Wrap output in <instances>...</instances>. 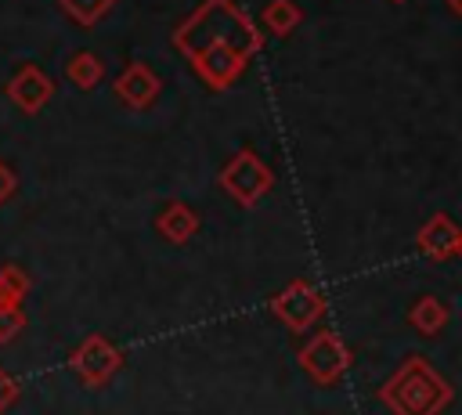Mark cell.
Segmentation results:
<instances>
[{
	"label": "cell",
	"instance_id": "obj_1",
	"mask_svg": "<svg viewBox=\"0 0 462 415\" xmlns=\"http://www.w3.org/2000/svg\"><path fill=\"white\" fill-rule=\"evenodd\" d=\"M173 47L209 90H227L242 79L253 54H260L263 32L235 0H202L173 29Z\"/></svg>",
	"mask_w": 462,
	"mask_h": 415
},
{
	"label": "cell",
	"instance_id": "obj_2",
	"mask_svg": "<svg viewBox=\"0 0 462 415\" xmlns=\"http://www.w3.org/2000/svg\"><path fill=\"white\" fill-rule=\"evenodd\" d=\"M379 401L390 415H444L455 401V386L422 354H408L379 386Z\"/></svg>",
	"mask_w": 462,
	"mask_h": 415
},
{
	"label": "cell",
	"instance_id": "obj_3",
	"mask_svg": "<svg viewBox=\"0 0 462 415\" xmlns=\"http://www.w3.org/2000/svg\"><path fill=\"white\" fill-rule=\"evenodd\" d=\"M296 361H300V368H303V375L310 383H318V386H339L343 375L354 364V354H350V346L332 328H321V332H314L300 346Z\"/></svg>",
	"mask_w": 462,
	"mask_h": 415
},
{
	"label": "cell",
	"instance_id": "obj_4",
	"mask_svg": "<svg viewBox=\"0 0 462 415\" xmlns=\"http://www.w3.org/2000/svg\"><path fill=\"white\" fill-rule=\"evenodd\" d=\"M220 188L245 209L260 206V198L274 188V170L253 152V148H242L227 159V166L220 170Z\"/></svg>",
	"mask_w": 462,
	"mask_h": 415
},
{
	"label": "cell",
	"instance_id": "obj_5",
	"mask_svg": "<svg viewBox=\"0 0 462 415\" xmlns=\"http://www.w3.org/2000/svg\"><path fill=\"white\" fill-rule=\"evenodd\" d=\"M69 368L76 372V379H79L83 386L101 390V386H108L112 375L123 368V350H119L108 336L90 332V336H83V339L76 343V350L69 354Z\"/></svg>",
	"mask_w": 462,
	"mask_h": 415
},
{
	"label": "cell",
	"instance_id": "obj_6",
	"mask_svg": "<svg viewBox=\"0 0 462 415\" xmlns=\"http://www.w3.org/2000/svg\"><path fill=\"white\" fill-rule=\"evenodd\" d=\"M271 314L292 332H310L325 318V296L314 281L296 278L271 300Z\"/></svg>",
	"mask_w": 462,
	"mask_h": 415
},
{
	"label": "cell",
	"instance_id": "obj_7",
	"mask_svg": "<svg viewBox=\"0 0 462 415\" xmlns=\"http://www.w3.org/2000/svg\"><path fill=\"white\" fill-rule=\"evenodd\" d=\"M7 101L18 108V112H25V115H36V112H43L47 105H51V97H54V79L40 69V65H22L11 79H7Z\"/></svg>",
	"mask_w": 462,
	"mask_h": 415
},
{
	"label": "cell",
	"instance_id": "obj_8",
	"mask_svg": "<svg viewBox=\"0 0 462 415\" xmlns=\"http://www.w3.org/2000/svg\"><path fill=\"white\" fill-rule=\"evenodd\" d=\"M112 90H116V101H119V105H126V108H148V105L162 94V79H159L144 61H134V65H126V69L116 76Z\"/></svg>",
	"mask_w": 462,
	"mask_h": 415
},
{
	"label": "cell",
	"instance_id": "obj_9",
	"mask_svg": "<svg viewBox=\"0 0 462 415\" xmlns=\"http://www.w3.org/2000/svg\"><path fill=\"white\" fill-rule=\"evenodd\" d=\"M458 238H462V227L448 217V213H433L419 235H415V245L426 260H451L458 256Z\"/></svg>",
	"mask_w": 462,
	"mask_h": 415
},
{
	"label": "cell",
	"instance_id": "obj_10",
	"mask_svg": "<svg viewBox=\"0 0 462 415\" xmlns=\"http://www.w3.org/2000/svg\"><path fill=\"white\" fill-rule=\"evenodd\" d=\"M155 231H159L170 245H184V242H191V238L199 235V213H195L188 202L170 198V202L159 209V217H155Z\"/></svg>",
	"mask_w": 462,
	"mask_h": 415
},
{
	"label": "cell",
	"instance_id": "obj_11",
	"mask_svg": "<svg viewBox=\"0 0 462 415\" xmlns=\"http://www.w3.org/2000/svg\"><path fill=\"white\" fill-rule=\"evenodd\" d=\"M448 307L437 300V296H419L415 303H411V310H408V325L419 332V336H437V332H444L448 328Z\"/></svg>",
	"mask_w": 462,
	"mask_h": 415
},
{
	"label": "cell",
	"instance_id": "obj_12",
	"mask_svg": "<svg viewBox=\"0 0 462 415\" xmlns=\"http://www.w3.org/2000/svg\"><path fill=\"white\" fill-rule=\"evenodd\" d=\"M65 79H69L76 90H94V87L105 79V61H101L94 51H76V54L65 61Z\"/></svg>",
	"mask_w": 462,
	"mask_h": 415
},
{
	"label": "cell",
	"instance_id": "obj_13",
	"mask_svg": "<svg viewBox=\"0 0 462 415\" xmlns=\"http://www.w3.org/2000/svg\"><path fill=\"white\" fill-rule=\"evenodd\" d=\"M300 22H303V11H300L296 0H271V4L260 11L263 32H271V36H278V40H285Z\"/></svg>",
	"mask_w": 462,
	"mask_h": 415
},
{
	"label": "cell",
	"instance_id": "obj_14",
	"mask_svg": "<svg viewBox=\"0 0 462 415\" xmlns=\"http://www.w3.org/2000/svg\"><path fill=\"white\" fill-rule=\"evenodd\" d=\"M32 292L29 274L18 263H0V307H25Z\"/></svg>",
	"mask_w": 462,
	"mask_h": 415
},
{
	"label": "cell",
	"instance_id": "obj_15",
	"mask_svg": "<svg viewBox=\"0 0 462 415\" xmlns=\"http://www.w3.org/2000/svg\"><path fill=\"white\" fill-rule=\"evenodd\" d=\"M58 7H61L76 25L94 29V25L116 7V0H58Z\"/></svg>",
	"mask_w": 462,
	"mask_h": 415
},
{
	"label": "cell",
	"instance_id": "obj_16",
	"mask_svg": "<svg viewBox=\"0 0 462 415\" xmlns=\"http://www.w3.org/2000/svg\"><path fill=\"white\" fill-rule=\"evenodd\" d=\"M29 314L25 307H0V343H11L18 332H25Z\"/></svg>",
	"mask_w": 462,
	"mask_h": 415
},
{
	"label": "cell",
	"instance_id": "obj_17",
	"mask_svg": "<svg viewBox=\"0 0 462 415\" xmlns=\"http://www.w3.org/2000/svg\"><path fill=\"white\" fill-rule=\"evenodd\" d=\"M22 397V386H18V379H11L4 368H0V415L7 411V408H14V401Z\"/></svg>",
	"mask_w": 462,
	"mask_h": 415
},
{
	"label": "cell",
	"instance_id": "obj_18",
	"mask_svg": "<svg viewBox=\"0 0 462 415\" xmlns=\"http://www.w3.org/2000/svg\"><path fill=\"white\" fill-rule=\"evenodd\" d=\"M14 188H18V173H14V166H11V162H4V159H0V206L14 195Z\"/></svg>",
	"mask_w": 462,
	"mask_h": 415
},
{
	"label": "cell",
	"instance_id": "obj_19",
	"mask_svg": "<svg viewBox=\"0 0 462 415\" xmlns=\"http://www.w3.org/2000/svg\"><path fill=\"white\" fill-rule=\"evenodd\" d=\"M444 4H448V11H451V14H458V18H462V0H444Z\"/></svg>",
	"mask_w": 462,
	"mask_h": 415
},
{
	"label": "cell",
	"instance_id": "obj_20",
	"mask_svg": "<svg viewBox=\"0 0 462 415\" xmlns=\"http://www.w3.org/2000/svg\"><path fill=\"white\" fill-rule=\"evenodd\" d=\"M458 260H462V238H458Z\"/></svg>",
	"mask_w": 462,
	"mask_h": 415
},
{
	"label": "cell",
	"instance_id": "obj_21",
	"mask_svg": "<svg viewBox=\"0 0 462 415\" xmlns=\"http://www.w3.org/2000/svg\"><path fill=\"white\" fill-rule=\"evenodd\" d=\"M393 4H404V0H393Z\"/></svg>",
	"mask_w": 462,
	"mask_h": 415
}]
</instances>
